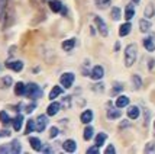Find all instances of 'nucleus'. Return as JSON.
I'll return each instance as SVG.
<instances>
[{
	"label": "nucleus",
	"instance_id": "1",
	"mask_svg": "<svg viewBox=\"0 0 155 154\" xmlns=\"http://www.w3.org/2000/svg\"><path fill=\"white\" fill-rule=\"evenodd\" d=\"M136 57H138V47L136 44H129L125 48V66L126 67H132L135 64Z\"/></svg>",
	"mask_w": 155,
	"mask_h": 154
},
{
	"label": "nucleus",
	"instance_id": "2",
	"mask_svg": "<svg viewBox=\"0 0 155 154\" xmlns=\"http://www.w3.org/2000/svg\"><path fill=\"white\" fill-rule=\"evenodd\" d=\"M23 96H26L29 99H39L42 98V89H41L36 83H28L26 87H25V94Z\"/></svg>",
	"mask_w": 155,
	"mask_h": 154
},
{
	"label": "nucleus",
	"instance_id": "3",
	"mask_svg": "<svg viewBox=\"0 0 155 154\" xmlns=\"http://www.w3.org/2000/svg\"><path fill=\"white\" fill-rule=\"evenodd\" d=\"M48 6H49V9H51L54 13L67 15V9H65V6L61 3L60 0H49V2H48Z\"/></svg>",
	"mask_w": 155,
	"mask_h": 154
},
{
	"label": "nucleus",
	"instance_id": "4",
	"mask_svg": "<svg viewBox=\"0 0 155 154\" xmlns=\"http://www.w3.org/2000/svg\"><path fill=\"white\" fill-rule=\"evenodd\" d=\"M74 80H75L74 73H64L60 77L61 86H64L65 89H70V87L73 86V84H74Z\"/></svg>",
	"mask_w": 155,
	"mask_h": 154
},
{
	"label": "nucleus",
	"instance_id": "5",
	"mask_svg": "<svg viewBox=\"0 0 155 154\" xmlns=\"http://www.w3.org/2000/svg\"><path fill=\"white\" fill-rule=\"evenodd\" d=\"M47 125H48L47 115H39V116L35 119V131H38V132H44Z\"/></svg>",
	"mask_w": 155,
	"mask_h": 154
},
{
	"label": "nucleus",
	"instance_id": "6",
	"mask_svg": "<svg viewBox=\"0 0 155 154\" xmlns=\"http://www.w3.org/2000/svg\"><path fill=\"white\" fill-rule=\"evenodd\" d=\"M94 23L97 29H99V32H100L101 36H107L109 35V29H107V25H106V22L101 19L100 16H94Z\"/></svg>",
	"mask_w": 155,
	"mask_h": 154
},
{
	"label": "nucleus",
	"instance_id": "7",
	"mask_svg": "<svg viewBox=\"0 0 155 154\" xmlns=\"http://www.w3.org/2000/svg\"><path fill=\"white\" fill-rule=\"evenodd\" d=\"M103 76H104V70L101 66H94L90 71V77L93 80H100V79H103Z\"/></svg>",
	"mask_w": 155,
	"mask_h": 154
},
{
	"label": "nucleus",
	"instance_id": "8",
	"mask_svg": "<svg viewBox=\"0 0 155 154\" xmlns=\"http://www.w3.org/2000/svg\"><path fill=\"white\" fill-rule=\"evenodd\" d=\"M6 67L10 68V70H13L16 73H19L22 71V68H23V63L20 60H16V61H7L6 63Z\"/></svg>",
	"mask_w": 155,
	"mask_h": 154
},
{
	"label": "nucleus",
	"instance_id": "9",
	"mask_svg": "<svg viewBox=\"0 0 155 154\" xmlns=\"http://www.w3.org/2000/svg\"><path fill=\"white\" fill-rule=\"evenodd\" d=\"M61 109V103L60 102H52L49 106L47 108V115L48 116H54L58 114V111Z\"/></svg>",
	"mask_w": 155,
	"mask_h": 154
},
{
	"label": "nucleus",
	"instance_id": "10",
	"mask_svg": "<svg viewBox=\"0 0 155 154\" xmlns=\"http://www.w3.org/2000/svg\"><path fill=\"white\" fill-rule=\"evenodd\" d=\"M62 148H64V151H67V153H74L75 150H77V144H75L74 140H65L64 144H62Z\"/></svg>",
	"mask_w": 155,
	"mask_h": 154
},
{
	"label": "nucleus",
	"instance_id": "11",
	"mask_svg": "<svg viewBox=\"0 0 155 154\" xmlns=\"http://www.w3.org/2000/svg\"><path fill=\"white\" fill-rule=\"evenodd\" d=\"M151 28H152V23L149 22V19H141L139 20V31L141 32H143V34H147V32H149L151 31Z\"/></svg>",
	"mask_w": 155,
	"mask_h": 154
},
{
	"label": "nucleus",
	"instance_id": "12",
	"mask_svg": "<svg viewBox=\"0 0 155 154\" xmlns=\"http://www.w3.org/2000/svg\"><path fill=\"white\" fill-rule=\"evenodd\" d=\"M80 121L83 124H90V122L93 121V111H91V109L84 111V112L80 115Z\"/></svg>",
	"mask_w": 155,
	"mask_h": 154
},
{
	"label": "nucleus",
	"instance_id": "13",
	"mask_svg": "<svg viewBox=\"0 0 155 154\" xmlns=\"http://www.w3.org/2000/svg\"><path fill=\"white\" fill-rule=\"evenodd\" d=\"M29 144H31V147L34 148L35 151H42V142H41L39 138H36V137H29Z\"/></svg>",
	"mask_w": 155,
	"mask_h": 154
},
{
	"label": "nucleus",
	"instance_id": "14",
	"mask_svg": "<svg viewBox=\"0 0 155 154\" xmlns=\"http://www.w3.org/2000/svg\"><path fill=\"white\" fill-rule=\"evenodd\" d=\"M116 108H119V109H122V108L128 106L129 105V98L128 96H123V94H120V96H117V99H116L115 102Z\"/></svg>",
	"mask_w": 155,
	"mask_h": 154
},
{
	"label": "nucleus",
	"instance_id": "15",
	"mask_svg": "<svg viewBox=\"0 0 155 154\" xmlns=\"http://www.w3.org/2000/svg\"><path fill=\"white\" fill-rule=\"evenodd\" d=\"M12 125H13L15 131H20V128L23 125V116L22 115H16L13 119H12Z\"/></svg>",
	"mask_w": 155,
	"mask_h": 154
},
{
	"label": "nucleus",
	"instance_id": "16",
	"mask_svg": "<svg viewBox=\"0 0 155 154\" xmlns=\"http://www.w3.org/2000/svg\"><path fill=\"white\" fill-rule=\"evenodd\" d=\"M130 29H132V25H130V22H125L123 25H120V28H119V35L120 36H126V35H129V32H130Z\"/></svg>",
	"mask_w": 155,
	"mask_h": 154
},
{
	"label": "nucleus",
	"instance_id": "17",
	"mask_svg": "<svg viewBox=\"0 0 155 154\" xmlns=\"http://www.w3.org/2000/svg\"><path fill=\"white\" fill-rule=\"evenodd\" d=\"M61 47H62V50H64V51H67V53H68V51H71V50L75 47V39H74V38H71V39L62 41Z\"/></svg>",
	"mask_w": 155,
	"mask_h": 154
},
{
	"label": "nucleus",
	"instance_id": "18",
	"mask_svg": "<svg viewBox=\"0 0 155 154\" xmlns=\"http://www.w3.org/2000/svg\"><path fill=\"white\" fill-rule=\"evenodd\" d=\"M106 140H107V134H106V132H99V134L96 135L94 142L97 147H101V145L106 142Z\"/></svg>",
	"mask_w": 155,
	"mask_h": 154
},
{
	"label": "nucleus",
	"instance_id": "19",
	"mask_svg": "<svg viewBox=\"0 0 155 154\" xmlns=\"http://www.w3.org/2000/svg\"><path fill=\"white\" fill-rule=\"evenodd\" d=\"M154 15H155L154 3H148V5H147V7H145V10H143V16H145L147 19H151Z\"/></svg>",
	"mask_w": 155,
	"mask_h": 154
},
{
	"label": "nucleus",
	"instance_id": "20",
	"mask_svg": "<svg viewBox=\"0 0 155 154\" xmlns=\"http://www.w3.org/2000/svg\"><path fill=\"white\" fill-rule=\"evenodd\" d=\"M62 87H60V86H54L52 87V90H51V93H49V99L51 101H55L57 98H60L61 94H62Z\"/></svg>",
	"mask_w": 155,
	"mask_h": 154
},
{
	"label": "nucleus",
	"instance_id": "21",
	"mask_svg": "<svg viewBox=\"0 0 155 154\" xmlns=\"http://www.w3.org/2000/svg\"><path fill=\"white\" fill-rule=\"evenodd\" d=\"M25 87H26L25 83L18 81V83L15 84V94H16V96H23V94H25Z\"/></svg>",
	"mask_w": 155,
	"mask_h": 154
},
{
	"label": "nucleus",
	"instance_id": "22",
	"mask_svg": "<svg viewBox=\"0 0 155 154\" xmlns=\"http://www.w3.org/2000/svg\"><path fill=\"white\" fill-rule=\"evenodd\" d=\"M134 16H135V7H134V5H128L125 7V19L130 20Z\"/></svg>",
	"mask_w": 155,
	"mask_h": 154
},
{
	"label": "nucleus",
	"instance_id": "23",
	"mask_svg": "<svg viewBox=\"0 0 155 154\" xmlns=\"http://www.w3.org/2000/svg\"><path fill=\"white\" fill-rule=\"evenodd\" d=\"M22 151V145H20L19 140H13L10 142V153L13 154H19Z\"/></svg>",
	"mask_w": 155,
	"mask_h": 154
},
{
	"label": "nucleus",
	"instance_id": "24",
	"mask_svg": "<svg viewBox=\"0 0 155 154\" xmlns=\"http://www.w3.org/2000/svg\"><path fill=\"white\" fill-rule=\"evenodd\" d=\"M139 108L138 106H129L128 109V118H130V119H136L138 116H139Z\"/></svg>",
	"mask_w": 155,
	"mask_h": 154
},
{
	"label": "nucleus",
	"instance_id": "25",
	"mask_svg": "<svg viewBox=\"0 0 155 154\" xmlns=\"http://www.w3.org/2000/svg\"><path fill=\"white\" fill-rule=\"evenodd\" d=\"M143 47H145V50L147 51H149V53H152V51H155V44L154 41H152V38H145L143 39Z\"/></svg>",
	"mask_w": 155,
	"mask_h": 154
},
{
	"label": "nucleus",
	"instance_id": "26",
	"mask_svg": "<svg viewBox=\"0 0 155 154\" xmlns=\"http://www.w3.org/2000/svg\"><path fill=\"white\" fill-rule=\"evenodd\" d=\"M94 3L99 9L104 10V9H107V7L112 5V0H94Z\"/></svg>",
	"mask_w": 155,
	"mask_h": 154
},
{
	"label": "nucleus",
	"instance_id": "27",
	"mask_svg": "<svg viewBox=\"0 0 155 154\" xmlns=\"http://www.w3.org/2000/svg\"><path fill=\"white\" fill-rule=\"evenodd\" d=\"M122 112L119 111V108L117 109H109L107 111V118L109 119H117V118H120Z\"/></svg>",
	"mask_w": 155,
	"mask_h": 154
},
{
	"label": "nucleus",
	"instance_id": "28",
	"mask_svg": "<svg viewBox=\"0 0 155 154\" xmlns=\"http://www.w3.org/2000/svg\"><path fill=\"white\" fill-rule=\"evenodd\" d=\"M0 122L3 124V125H9L12 119H10V116L7 115L6 111H0Z\"/></svg>",
	"mask_w": 155,
	"mask_h": 154
},
{
	"label": "nucleus",
	"instance_id": "29",
	"mask_svg": "<svg viewBox=\"0 0 155 154\" xmlns=\"http://www.w3.org/2000/svg\"><path fill=\"white\" fill-rule=\"evenodd\" d=\"M132 83H134V89H135V90H139L142 87V79L138 74H134V76H132Z\"/></svg>",
	"mask_w": 155,
	"mask_h": 154
},
{
	"label": "nucleus",
	"instance_id": "30",
	"mask_svg": "<svg viewBox=\"0 0 155 154\" xmlns=\"http://www.w3.org/2000/svg\"><path fill=\"white\" fill-rule=\"evenodd\" d=\"M110 16H112V19L113 20H119L122 18V12H120V9L117 6L115 7H112V12H110Z\"/></svg>",
	"mask_w": 155,
	"mask_h": 154
},
{
	"label": "nucleus",
	"instance_id": "31",
	"mask_svg": "<svg viewBox=\"0 0 155 154\" xmlns=\"http://www.w3.org/2000/svg\"><path fill=\"white\" fill-rule=\"evenodd\" d=\"M13 84V80H12V77L10 76H6V77H3L2 81H0V86L3 87V89H7V87H10Z\"/></svg>",
	"mask_w": 155,
	"mask_h": 154
},
{
	"label": "nucleus",
	"instance_id": "32",
	"mask_svg": "<svg viewBox=\"0 0 155 154\" xmlns=\"http://www.w3.org/2000/svg\"><path fill=\"white\" fill-rule=\"evenodd\" d=\"M60 103H61V108H62V109H70V108H71V96H64Z\"/></svg>",
	"mask_w": 155,
	"mask_h": 154
},
{
	"label": "nucleus",
	"instance_id": "33",
	"mask_svg": "<svg viewBox=\"0 0 155 154\" xmlns=\"http://www.w3.org/2000/svg\"><path fill=\"white\" fill-rule=\"evenodd\" d=\"M83 132H84V140H91V138H93V132H94V129H93V127H90V125H88V127H86V129H84V131H83Z\"/></svg>",
	"mask_w": 155,
	"mask_h": 154
},
{
	"label": "nucleus",
	"instance_id": "34",
	"mask_svg": "<svg viewBox=\"0 0 155 154\" xmlns=\"http://www.w3.org/2000/svg\"><path fill=\"white\" fill-rule=\"evenodd\" d=\"M6 7H7V0H0V20H3V18H5Z\"/></svg>",
	"mask_w": 155,
	"mask_h": 154
},
{
	"label": "nucleus",
	"instance_id": "35",
	"mask_svg": "<svg viewBox=\"0 0 155 154\" xmlns=\"http://www.w3.org/2000/svg\"><path fill=\"white\" fill-rule=\"evenodd\" d=\"M35 129V121L34 119H29L28 121V124H26V128H25V134H31L32 131Z\"/></svg>",
	"mask_w": 155,
	"mask_h": 154
},
{
	"label": "nucleus",
	"instance_id": "36",
	"mask_svg": "<svg viewBox=\"0 0 155 154\" xmlns=\"http://www.w3.org/2000/svg\"><path fill=\"white\" fill-rule=\"evenodd\" d=\"M25 109H23V111H25V114H32V112H34V109L35 108H36V103H31V105H25Z\"/></svg>",
	"mask_w": 155,
	"mask_h": 154
},
{
	"label": "nucleus",
	"instance_id": "37",
	"mask_svg": "<svg viewBox=\"0 0 155 154\" xmlns=\"http://www.w3.org/2000/svg\"><path fill=\"white\" fill-rule=\"evenodd\" d=\"M58 134H60V129H58L57 127H52L51 129H49V137H51V138H55Z\"/></svg>",
	"mask_w": 155,
	"mask_h": 154
},
{
	"label": "nucleus",
	"instance_id": "38",
	"mask_svg": "<svg viewBox=\"0 0 155 154\" xmlns=\"http://www.w3.org/2000/svg\"><path fill=\"white\" fill-rule=\"evenodd\" d=\"M154 151H155L154 142H148V144H147V147H145V153H154Z\"/></svg>",
	"mask_w": 155,
	"mask_h": 154
},
{
	"label": "nucleus",
	"instance_id": "39",
	"mask_svg": "<svg viewBox=\"0 0 155 154\" xmlns=\"http://www.w3.org/2000/svg\"><path fill=\"white\" fill-rule=\"evenodd\" d=\"M0 153H10V144L0 145Z\"/></svg>",
	"mask_w": 155,
	"mask_h": 154
},
{
	"label": "nucleus",
	"instance_id": "40",
	"mask_svg": "<svg viewBox=\"0 0 155 154\" xmlns=\"http://www.w3.org/2000/svg\"><path fill=\"white\" fill-rule=\"evenodd\" d=\"M104 153H109V154H115V153H116V150H115V147H113L112 144H109L107 147H106V150H104Z\"/></svg>",
	"mask_w": 155,
	"mask_h": 154
},
{
	"label": "nucleus",
	"instance_id": "41",
	"mask_svg": "<svg viewBox=\"0 0 155 154\" xmlns=\"http://www.w3.org/2000/svg\"><path fill=\"white\" fill-rule=\"evenodd\" d=\"M87 153L88 154H99V147H97V145H94V147H90L87 150Z\"/></svg>",
	"mask_w": 155,
	"mask_h": 154
},
{
	"label": "nucleus",
	"instance_id": "42",
	"mask_svg": "<svg viewBox=\"0 0 155 154\" xmlns=\"http://www.w3.org/2000/svg\"><path fill=\"white\" fill-rule=\"evenodd\" d=\"M122 89H123V86H122V83H117V84H115V87H113V93H119V92H122Z\"/></svg>",
	"mask_w": 155,
	"mask_h": 154
},
{
	"label": "nucleus",
	"instance_id": "43",
	"mask_svg": "<svg viewBox=\"0 0 155 154\" xmlns=\"http://www.w3.org/2000/svg\"><path fill=\"white\" fill-rule=\"evenodd\" d=\"M103 86H104V84H101V83H97V84H94V87H93V90L101 92V90H103Z\"/></svg>",
	"mask_w": 155,
	"mask_h": 154
},
{
	"label": "nucleus",
	"instance_id": "44",
	"mask_svg": "<svg viewBox=\"0 0 155 154\" xmlns=\"http://www.w3.org/2000/svg\"><path fill=\"white\" fill-rule=\"evenodd\" d=\"M42 151H44V153H52V148H51V147H45V148H42Z\"/></svg>",
	"mask_w": 155,
	"mask_h": 154
},
{
	"label": "nucleus",
	"instance_id": "45",
	"mask_svg": "<svg viewBox=\"0 0 155 154\" xmlns=\"http://www.w3.org/2000/svg\"><path fill=\"white\" fill-rule=\"evenodd\" d=\"M155 66V60H149V70H152Z\"/></svg>",
	"mask_w": 155,
	"mask_h": 154
},
{
	"label": "nucleus",
	"instance_id": "46",
	"mask_svg": "<svg viewBox=\"0 0 155 154\" xmlns=\"http://www.w3.org/2000/svg\"><path fill=\"white\" fill-rule=\"evenodd\" d=\"M0 135H3V137H9V135H10V132L5 129V131H2V132H0Z\"/></svg>",
	"mask_w": 155,
	"mask_h": 154
},
{
	"label": "nucleus",
	"instance_id": "47",
	"mask_svg": "<svg viewBox=\"0 0 155 154\" xmlns=\"http://www.w3.org/2000/svg\"><path fill=\"white\" fill-rule=\"evenodd\" d=\"M119 48H120V42H116L115 44V51H119Z\"/></svg>",
	"mask_w": 155,
	"mask_h": 154
},
{
	"label": "nucleus",
	"instance_id": "48",
	"mask_svg": "<svg viewBox=\"0 0 155 154\" xmlns=\"http://www.w3.org/2000/svg\"><path fill=\"white\" fill-rule=\"evenodd\" d=\"M132 3H134V5H138V3H141V0H132Z\"/></svg>",
	"mask_w": 155,
	"mask_h": 154
},
{
	"label": "nucleus",
	"instance_id": "49",
	"mask_svg": "<svg viewBox=\"0 0 155 154\" xmlns=\"http://www.w3.org/2000/svg\"><path fill=\"white\" fill-rule=\"evenodd\" d=\"M154 128H155V122H154Z\"/></svg>",
	"mask_w": 155,
	"mask_h": 154
}]
</instances>
